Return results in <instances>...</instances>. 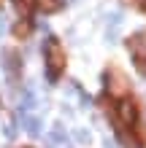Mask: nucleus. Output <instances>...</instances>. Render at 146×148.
<instances>
[{
  "label": "nucleus",
  "mask_w": 146,
  "mask_h": 148,
  "mask_svg": "<svg viewBox=\"0 0 146 148\" xmlns=\"http://www.w3.org/2000/svg\"><path fill=\"white\" fill-rule=\"evenodd\" d=\"M44 54H46V75H49V81H57L60 73L65 70V51H62V46H60L57 38L46 40Z\"/></svg>",
  "instance_id": "1"
},
{
  "label": "nucleus",
  "mask_w": 146,
  "mask_h": 148,
  "mask_svg": "<svg viewBox=\"0 0 146 148\" xmlns=\"http://www.w3.org/2000/svg\"><path fill=\"white\" fill-rule=\"evenodd\" d=\"M127 89H130V81H127V75L122 70H116V67H111L106 73V92L111 97H125Z\"/></svg>",
  "instance_id": "2"
},
{
  "label": "nucleus",
  "mask_w": 146,
  "mask_h": 148,
  "mask_svg": "<svg viewBox=\"0 0 146 148\" xmlns=\"http://www.w3.org/2000/svg\"><path fill=\"white\" fill-rule=\"evenodd\" d=\"M116 116H119L122 124H135V121H138V105H135L133 100H122L116 105Z\"/></svg>",
  "instance_id": "3"
},
{
  "label": "nucleus",
  "mask_w": 146,
  "mask_h": 148,
  "mask_svg": "<svg viewBox=\"0 0 146 148\" xmlns=\"http://www.w3.org/2000/svg\"><path fill=\"white\" fill-rule=\"evenodd\" d=\"M3 67H6V75L11 78V81H16V75H19V70H22V59H19V54L16 51H11V49H6L3 51Z\"/></svg>",
  "instance_id": "4"
},
{
  "label": "nucleus",
  "mask_w": 146,
  "mask_h": 148,
  "mask_svg": "<svg viewBox=\"0 0 146 148\" xmlns=\"http://www.w3.org/2000/svg\"><path fill=\"white\" fill-rule=\"evenodd\" d=\"M130 51L135 57H146V30L135 32V35L130 38Z\"/></svg>",
  "instance_id": "5"
},
{
  "label": "nucleus",
  "mask_w": 146,
  "mask_h": 148,
  "mask_svg": "<svg viewBox=\"0 0 146 148\" xmlns=\"http://www.w3.org/2000/svg\"><path fill=\"white\" fill-rule=\"evenodd\" d=\"M19 124L27 129L30 135H41V119H35V116H27V113H19Z\"/></svg>",
  "instance_id": "6"
},
{
  "label": "nucleus",
  "mask_w": 146,
  "mask_h": 148,
  "mask_svg": "<svg viewBox=\"0 0 146 148\" xmlns=\"http://www.w3.org/2000/svg\"><path fill=\"white\" fill-rule=\"evenodd\" d=\"M116 135H119V143H122L125 148H143V145H141V140L130 132V129H119Z\"/></svg>",
  "instance_id": "7"
},
{
  "label": "nucleus",
  "mask_w": 146,
  "mask_h": 148,
  "mask_svg": "<svg viewBox=\"0 0 146 148\" xmlns=\"http://www.w3.org/2000/svg\"><path fill=\"white\" fill-rule=\"evenodd\" d=\"M35 5L41 8V14H57L62 8V0H35Z\"/></svg>",
  "instance_id": "8"
},
{
  "label": "nucleus",
  "mask_w": 146,
  "mask_h": 148,
  "mask_svg": "<svg viewBox=\"0 0 146 148\" xmlns=\"http://www.w3.org/2000/svg\"><path fill=\"white\" fill-rule=\"evenodd\" d=\"M14 32H16V38H27V35H30V22H27V19L16 22V24H14Z\"/></svg>",
  "instance_id": "9"
},
{
  "label": "nucleus",
  "mask_w": 146,
  "mask_h": 148,
  "mask_svg": "<svg viewBox=\"0 0 146 148\" xmlns=\"http://www.w3.org/2000/svg\"><path fill=\"white\" fill-rule=\"evenodd\" d=\"M14 5H16V11H19L22 16H27V14H30V8L35 5V0H14Z\"/></svg>",
  "instance_id": "10"
},
{
  "label": "nucleus",
  "mask_w": 146,
  "mask_h": 148,
  "mask_svg": "<svg viewBox=\"0 0 146 148\" xmlns=\"http://www.w3.org/2000/svg\"><path fill=\"white\" fill-rule=\"evenodd\" d=\"M49 137H51V143H57V145H60V143H65V140H68V132H65L62 127H54Z\"/></svg>",
  "instance_id": "11"
},
{
  "label": "nucleus",
  "mask_w": 146,
  "mask_h": 148,
  "mask_svg": "<svg viewBox=\"0 0 146 148\" xmlns=\"http://www.w3.org/2000/svg\"><path fill=\"white\" fill-rule=\"evenodd\" d=\"M73 137H76V143H81V145H89L92 143V135L87 132V129H76Z\"/></svg>",
  "instance_id": "12"
},
{
  "label": "nucleus",
  "mask_w": 146,
  "mask_h": 148,
  "mask_svg": "<svg viewBox=\"0 0 146 148\" xmlns=\"http://www.w3.org/2000/svg\"><path fill=\"white\" fill-rule=\"evenodd\" d=\"M135 67H138L141 75H146V57H135Z\"/></svg>",
  "instance_id": "13"
},
{
  "label": "nucleus",
  "mask_w": 146,
  "mask_h": 148,
  "mask_svg": "<svg viewBox=\"0 0 146 148\" xmlns=\"http://www.w3.org/2000/svg\"><path fill=\"white\" fill-rule=\"evenodd\" d=\"M122 22V14H108V27H119Z\"/></svg>",
  "instance_id": "14"
},
{
  "label": "nucleus",
  "mask_w": 146,
  "mask_h": 148,
  "mask_svg": "<svg viewBox=\"0 0 146 148\" xmlns=\"http://www.w3.org/2000/svg\"><path fill=\"white\" fill-rule=\"evenodd\" d=\"M103 148H116V145L111 143V140H103Z\"/></svg>",
  "instance_id": "15"
},
{
  "label": "nucleus",
  "mask_w": 146,
  "mask_h": 148,
  "mask_svg": "<svg viewBox=\"0 0 146 148\" xmlns=\"http://www.w3.org/2000/svg\"><path fill=\"white\" fill-rule=\"evenodd\" d=\"M130 3H133V5H135V3H141V0H130Z\"/></svg>",
  "instance_id": "16"
},
{
  "label": "nucleus",
  "mask_w": 146,
  "mask_h": 148,
  "mask_svg": "<svg viewBox=\"0 0 146 148\" xmlns=\"http://www.w3.org/2000/svg\"><path fill=\"white\" fill-rule=\"evenodd\" d=\"M22 148H30V145H22Z\"/></svg>",
  "instance_id": "17"
}]
</instances>
